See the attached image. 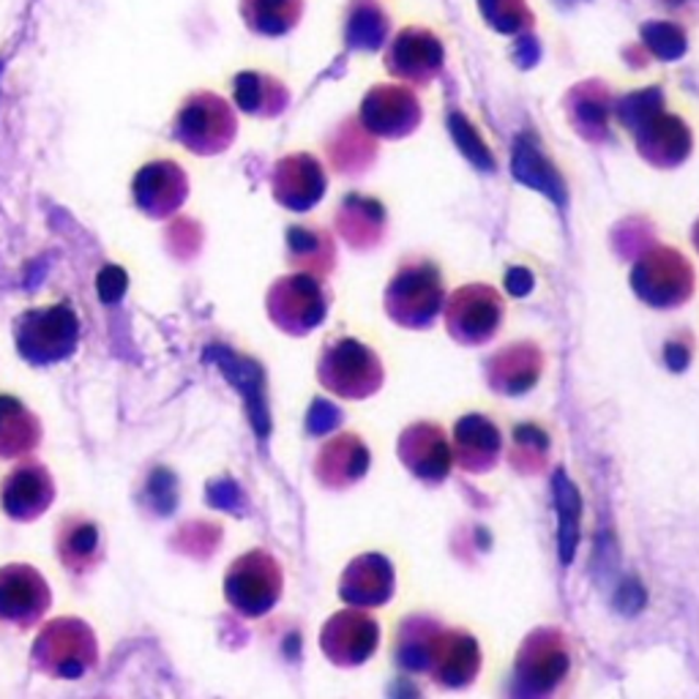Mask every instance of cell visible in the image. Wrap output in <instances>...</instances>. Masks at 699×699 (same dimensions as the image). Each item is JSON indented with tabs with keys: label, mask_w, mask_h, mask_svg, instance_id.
<instances>
[{
	"label": "cell",
	"mask_w": 699,
	"mask_h": 699,
	"mask_svg": "<svg viewBox=\"0 0 699 699\" xmlns=\"http://www.w3.org/2000/svg\"><path fill=\"white\" fill-rule=\"evenodd\" d=\"M33 659L44 673L77 680L96 664V640L80 620H53L38 634L36 645H33Z\"/></svg>",
	"instance_id": "obj_1"
},
{
	"label": "cell",
	"mask_w": 699,
	"mask_h": 699,
	"mask_svg": "<svg viewBox=\"0 0 699 699\" xmlns=\"http://www.w3.org/2000/svg\"><path fill=\"white\" fill-rule=\"evenodd\" d=\"M20 352L31 361H55L69 356L77 342V321L71 310L55 306L47 312H31L20 323Z\"/></svg>",
	"instance_id": "obj_2"
},
{
	"label": "cell",
	"mask_w": 699,
	"mask_h": 699,
	"mask_svg": "<svg viewBox=\"0 0 699 699\" xmlns=\"http://www.w3.org/2000/svg\"><path fill=\"white\" fill-rule=\"evenodd\" d=\"M47 604V582L31 566H5V569H0V618L11 620V624L31 626L42 618Z\"/></svg>",
	"instance_id": "obj_3"
},
{
	"label": "cell",
	"mask_w": 699,
	"mask_h": 699,
	"mask_svg": "<svg viewBox=\"0 0 699 699\" xmlns=\"http://www.w3.org/2000/svg\"><path fill=\"white\" fill-rule=\"evenodd\" d=\"M53 478L38 462H22L14 473H9L0 489V503L11 520H36L53 503Z\"/></svg>",
	"instance_id": "obj_4"
},
{
	"label": "cell",
	"mask_w": 699,
	"mask_h": 699,
	"mask_svg": "<svg viewBox=\"0 0 699 699\" xmlns=\"http://www.w3.org/2000/svg\"><path fill=\"white\" fill-rule=\"evenodd\" d=\"M206 358L222 369V374L235 385V388L244 391V399H246V407H249L252 423H255L257 434H260V438H266L268 434V410H266V396H263L260 369H257L252 361H246V358H238L235 352H230L228 348H208Z\"/></svg>",
	"instance_id": "obj_5"
},
{
	"label": "cell",
	"mask_w": 699,
	"mask_h": 699,
	"mask_svg": "<svg viewBox=\"0 0 699 699\" xmlns=\"http://www.w3.org/2000/svg\"><path fill=\"white\" fill-rule=\"evenodd\" d=\"M552 494L555 509H558V549L563 563L569 566L574 560L576 544H580V516H582V498L576 492L574 481L558 470L552 476Z\"/></svg>",
	"instance_id": "obj_6"
},
{
	"label": "cell",
	"mask_w": 699,
	"mask_h": 699,
	"mask_svg": "<svg viewBox=\"0 0 699 699\" xmlns=\"http://www.w3.org/2000/svg\"><path fill=\"white\" fill-rule=\"evenodd\" d=\"M38 443V423L11 396H0V456L16 459Z\"/></svg>",
	"instance_id": "obj_7"
},
{
	"label": "cell",
	"mask_w": 699,
	"mask_h": 699,
	"mask_svg": "<svg viewBox=\"0 0 699 699\" xmlns=\"http://www.w3.org/2000/svg\"><path fill=\"white\" fill-rule=\"evenodd\" d=\"M102 541L91 520H63L58 531V555L71 571H88L98 560Z\"/></svg>",
	"instance_id": "obj_8"
},
{
	"label": "cell",
	"mask_w": 699,
	"mask_h": 699,
	"mask_svg": "<svg viewBox=\"0 0 699 699\" xmlns=\"http://www.w3.org/2000/svg\"><path fill=\"white\" fill-rule=\"evenodd\" d=\"M148 492H151L153 505H156V509L162 511V514H167V511L173 509V503H175V478H173V473L164 470V467L153 470L151 481H148Z\"/></svg>",
	"instance_id": "obj_9"
},
{
	"label": "cell",
	"mask_w": 699,
	"mask_h": 699,
	"mask_svg": "<svg viewBox=\"0 0 699 699\" xmlns=\"http://www.w3.org/2000/svg\"><path fill=\"white\" fill-rule=\"evenodd\" d=\"M126 293V273L120 268L107 266L98 273V295H102L104 304H115V301L124 299Z\"/></svg>",
	"instance_id": "obj_10"
},
{
	"label": "cell",
	"mask_w": 699,
	"mask_h": 699,
	"mask_svg": "<svg viewBox=\"0 0 699 699\" xmlns=\"http://www.w3.org/2000/svg\"><path fill=\"white\" fill-rule=\"evenodd\" d=\"M0 71H3V63H0Z\"/></svg>",
	"instance_id": "obj_11"
}]
</instances>
